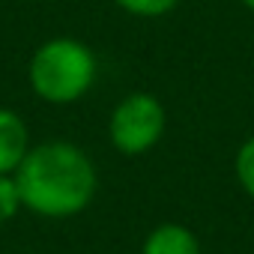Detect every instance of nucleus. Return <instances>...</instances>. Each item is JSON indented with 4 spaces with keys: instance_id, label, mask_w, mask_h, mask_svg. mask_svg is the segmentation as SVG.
<instances>
[{
    "instance_id": "f257e3e1",
    "label": "nucleus",
    "mask_w": 254,
    "mask_h": 254,
    "mask_svg": "<svg viewBox=\"0 0 254 254\" xmlns=\"http://www.w3.org/2000/svg\"><path fill=\"white\" fill-rule=\"evenodd\" d=\"M15 183L21 203L48 218H66L81 212L96 191V174L90 159L75 144L63 141L27 150L24 162L15 171Z\"/></svg>"
},
{
    "instance_id": "20e7f679",
    "label": "nucleus",
    "mask_w": 254,
    "mask_h": 254,
    "mask_svg": "<svg viewBox=\"0 0 254 254\" xmlns=\"http://www.w3.org/2000/svg\"><path fill=\"white\" fill-rule=\"evenodd\" d=\"M27 156V129L18 114L0 108V174H12Z\"/></svg>"
},
{
    "instance_id": "0eeeda50",
    "label": "nucleus",
    "mask_w": 254,
    "mask_h": 254,
    "mask_svg": "<svg viewBox=\"0 0 254 254\" xmlns=\"http://www.w3.org/2000/svg\"><path fill=\"white\" fill-rule=\"evenodd\" d=\"M236 174H239V183L245 186V191L254 197V138L242 144V150L236 156Z\"/></svg>"
},
{
    "instance_id": "423d86ee",
    "label": "nucleus",
    "mask_w": 254,
    "mask_h": 254,
    "mask_svg": "<svg viewBox=\"0 0 254 254\" xmlns=\"http://www.w3.org/2000/svg\"><path fill=\"white\" fill-rule=\"evenodd\" d=\"M21 206V194H18V183L12 174H0V224L9 221Z\"/></svg>"
},
{
    "instance_id": "1a4fd4ad",
    "label": "nucleus",
    "mask_w": 254,
    "mask_h": 254,
    "mask_svg": "<svg viewBox=\"0 0 254 254\" xmlns=\"http://www.w3.org/2000/svg\"><path fill=\"white\" fill-rule=\"evenodd\" d=\"M245 6H248V9H254V0H245Z\"/></svg>"
},
{
    "instance_id": "6e6552de",
    "label": "nucleus",
    "mask_w": 254,
    "mask_h": 254,
    "mask_svg": "<svg viewBox=\"0 0 254 254\" xmlns=\"http://www.w3.org/2000/svg\"><path fill=\"white\" fill-rule=\"evenodd\" d=\"M117 3L135 15H162L177 6V0H117Z\"/></svg>"
},
{
    "instance_id": "7ed1b4c3",
    "label": "nucleus",
    "mask_w": 254,
    "mask_h": 254,
    "mask_svg": "<svg viewBox=\"0 0 254 254\" xmlns=\"http://www.w3.org/2000/svg\"><path fill=\"white\" fill-rule=\"evenodd\" d=\"M162 129H165V108L147 93L126 96L111 117V141L117 144V150L129 156L150 150L159 141Z\"/></svg>"
},
{
    "instance_id": "f03ea898",
    "label": "nucleus",
    "mask_w": 254,
    "mask_h": 254,
    "mask_svg": "<svg viewBox=\"0 0 254 254\" xmlns=\"http://www.w3.org/2000/svg\"><path fill=\"white\" fill-rule=\"evenodd\" d=\"M96 78L90 48L75 39H51L30 60V84L45 102H75Z\"/></svg>"
},
{
    "instance_id": "39448f33",
    "label": "nucleus",
    "mask_w": 254,
    "mask_h": 254,
    "mask_svg": "<svg viewBox=\"0 0 254 254\" xmlns=\"http://www.w3.org/2000/svg\"><path fill=\"white\" fill-rule=\"evenodd\" d=\"M144 254H200V245H197V239L189 227L162 224L147 236Z\"/></svg>"
}]
</instances>
